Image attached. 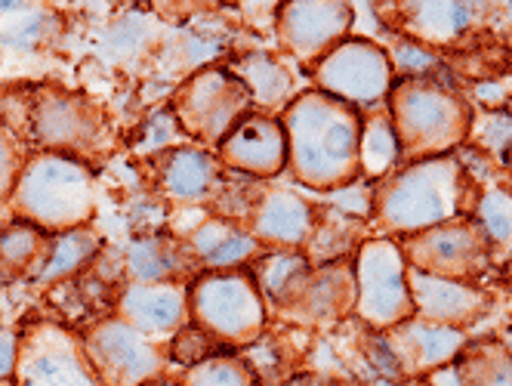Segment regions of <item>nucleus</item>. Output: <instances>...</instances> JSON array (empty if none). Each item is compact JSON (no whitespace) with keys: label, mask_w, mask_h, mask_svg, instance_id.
Returning a JSON list of instances; mask_svg holds the SVG:
<instances>
[{"label":"nucleus","mask_w":512,"mask_h":386,"mask_svg":"<svg viewBox=\"0 0 512 386\" xmlns=\"http://www.w3.org/2000/svg\"><path fill=\"white\" fill-rule=\"evenodd\" d=\"M463 346V334L445 325L432 322H408L405 328H398L392 337L395 359L408 362L414 368H438L448 359H454Z\"/></svg>","instance_id":"nucleus-19"},{"label":"nucleus","mask_w":512,"mask_h":386,"mask_svg":"<svg viewBox=\"0 0 512 386\" xmlns=\"http://www.w3.org/2000/svg\"><path fill=\"white\" fill-rule=\"evenodd\" d=\"M460 192V167L448 158H429L398 173L380 195V210L398 232L432 229L457 214Z\"/></svg>","instance_id":"nucleus-3"},{"label":"nucleus","mask_w":512,"mask_h":386,"mask_svg":"<svg viewBox=\"0 0 512 386\" xmlns=\"http://www.w3.org/2000/svg\"><path fill=\"white\" fill-rule=\"evenodd\" d=\"M192 251L201 263L213 266L216 272H226L256 254V238L226 220H207L192 235Z\"/></svg>","instance_id":"nucleus-20"},{"label":"nucleus","mask_w":512,"mask_h":386,"mask_svg":"<svg viewBox=\"0 0 512 386\" xmlns=\"http://www.w3.org/2000/svg\"><path fill=\"white\" fill-rule=\"evenodd\" d=\"M355 306L371 325H395L411 309V288L401 251L392 241H368L355 266Z\"/></svg>","instance_id":"nucleus-10"},{"label":"nucleus","mask_w":512,"mask_h":386,"mask_svg":"<svg viewBox=\"0 0 512 386\" xmlns=\"http://www.w3.org/2000/svg\"><path fill=\"white\" fill-rule=\"evenodd\" d=\"M13 380L19 386H102L84 353V340L59 325H31L19 337Z\"/></svg>","instance_id":"nucleus-7"},{"label":"nucleus","mask_w":512,"mask_h":386,"mask_svg":"<svg viewBox=\"0 0 512 386\" xmlns=\"http://www.w3.org/2000/svg\"><path fill=\"white\" fill-rule=\"evenodd\" d=\"M485 143L500 155H506L512 149V118L509 115H497L485 124Z\"/></svg>","instance_id":"nucleus-34"},{"label":"nucleus","mask_w":512,"mask_h":386,"mask_svg":"<svg viewBox=\"0 0 512 386\" xmlns=\"http://www.w3.org/2000/svg\"><path fill=\"white\" fill-rule=\"evenodd\" d=\"M223 161L235 170L253 173V177H272L287 161L284 124L269 115L244 118L223 139Z\"/></svg>","instance_id":"nucleus-12"},{"label":"nucleus","mask_w":512,"mask_h":386,"mask_svg":"<svg viewBox=\"0 0 512 386\" xmlns=\"http://www.w3.org/2000/svg\"><path fill=\"white\" fill-rule=\"evenodd\" d=\"M389 59L368 41H343L318 62V87L349 102H374L389 90Z\"/></svg>","instance_id":"nucleus-11"},{"label":"nucleus","mask_w":512,"mask_h":386,"mask_svg":"<svg viewBox=\"0 0 512 386\" xmlns=\"http://www.w3.org/2000/svg\"><path fill=\"white\" fill-rule=\"evenodd\" d=\"M31 133L34 143L53 155H93L105 143V121L99 109L59 87H47L34 96L31 105Z\"/></svg>","instance_id":"nucleus-8"},{"label":"nucleus","mask_w":512,"mask_h":386,"mask_svg":"<svg viewBox=\"0 0 512 386\" xmlns=\"http://www.w3.org/2000/svg\"><path fill=\"white\" fill-rule=\"evenodd\" d=\"M161 186L176 201H204L219 186V167L201 149H173L161 164Z\"/></svg>","instance_id":"nucleus-18"},{"label":"nucleus","mask_w":512,"mask_h":386,"mask_svg":"<svg viewBox=\"0 0 512 386\" xmlns=\"http://www.w3.org/2000/svg\"><path fill=\"white\" fill-rule=\"evenodd\" d=\"M463 386H512V359L497 346L482 349L463 368Z\"/></svg>","instance_id":"nucleus-29"},{"label":"nucleus","mask_w":512,"mask_h":386,"mask_svg":"<svg viewBox=\"0 0 512 386\" xmlns=\"http://www.w3.org/2000/svg\"><path fill=\"white\" fill-rule=\"evenodd\" d=\"M411 257L420 266H429L432 275L442 272H472L475 266H482L485 244L479 232H472L469 226H445V229H429L420 238L408 244Z\"/></svg>","instance_id":"nucleus-15"},{"label":"nucleus","mask_w":512,"mask_h":386,"mask_svg":"<svg viewBox=\"0 0 512 386\" xmlns=\"http://www.w3.org/2000/svg\"><path fill=\"white\" fill-rule=\"evenodd\" d=\"M186 312H189V294L176 282H161V285L136 282L118 300L121 319L152 340L182 331Z\"/></svg>","instance_id":"nucleus-13"},{"label":"nucleus","mask_w":512,"mask_h":386,"mask_svg":"<svg viewBox=\"0 0 512 386\" xmlns=\"http://www.w3.org/2000/svg\"><path fill=\"white\" fill-rule=\"evenodd\" d=\"M16 214L41 232H71L93 217V173L68 155H38L25 161L13 192Z\"/></svg>","instance_id":"nucleus-2"},{"label":"nucleus","mask_w":512,"mask_h":386,"mask_svg":"<svg viewBox=\"0 0 512 386\" xmlns=\"http://www.w3.org/2000/svg\"><path fill=\"white\" fill-rule=\"evenodd\" d=\"M189 309L207 337L247 343L260 334L266 309L260 288L241 272H210L192 285Z\"/></svg>","instance_id":"nucleus-4"},{"label":"nucleus","mask_w":512,"mask_h":386,"mask_svg":"<svg viewBox=\"0 0 512 386\" xmlns=\"http://www.w3.org/2000/svg\"><path fill=\"white\" fill-rule=\"evenodd\" d=\"M99 254V238L96 232L90 229H71V232H62L50 241L47 248V257L41 263V269L34 272L38 275L41 285H56V282H65L75 272H81L87 263H93Z\"/></svg>","instance_id":"nucleus-21"},{"label":"nucleus","mask_w":512,"mask_h":386,"mask_svg":"<svg viewBox=\"0 0 512 386\" xmlns=\"http://www.w3.org/2000/svg\"><path fill=\"white\" fill-rule=\"evenodd\" d=\"M235 78L247 87L250 99L266 105V109L281 105L290 96V87H294V81H290V75H287V68L269 53L241 56L235 62Z\"/></svg>","instance_id":"nucleus-22"},{"label":"nucleus","mask_w":512,"mask_h":386,"mask_svg":"<svg viewBox=\"0 0 512 386\" xmlns=\"http://www.w3.org/2000/svg\"><path fill=\"white\" fill-rule=\"evenodd\" d=\"M247 105L250 93L235 75L223 72V68H204L182 84L173 112L189 136L201 139V143H219L244 121Z\"/></svg>","instance_id":"nucleus-6"},{"label":"nucleus","mask_w":512,"mask_h":386,"mask_svg":"<svg viewBox=\"0 0 512 386\" xmlns=\"http://www.w3.org/2000/svg\"><path fill=\"white\" fill-rule=\"evenodd\" d=\"M0 386H19V383H16V380H10V377H7V380H0Z\"/></svg>","instance_id":"nucleus-37"},{"label":"nucleus","mask_w":512,"mask_h":386,"mask_svg":"<svg viewBox=\"0 0 512 386\" xmlns=\"http://www.w3.org/2000/svg\"><path fill=\"white\" fill-rule=\"evenodd\" d=\"M479 217H482L485 232H488L494 241L512 238V195H506V192H500V189L488 192V195L479 201Z\"/></svg>","instance_id":"nucleus-31"},{"label":"nucleus","mask_w":512,"mask_h":386,"mask_svg":"<svg viewBox=\"0 0 512 386\" xmlns=\"http://www.w3.org/2000/svg\"><path fill=\"white\" fill-rule=\"evenodd\" d=\"M182 386H250V371L232 356H213L192 365Z\"/></svg>","instance_id":"nucleus-30"},{"label":"nucleus","mask_w":512,"mask_h":386,"mask_svg":"<svg viewBox=\"0 0 512 386\" xmlns=\"http://www.w3.org/2000/svg\"><path fill=\"white\" fill-rule=\"evenodd\" d=\"M395 158H398V136L392 124L386 118H371L368 127L361 130V143H358L361 167L371 177H380V173H386L395 164Z\"/></svg>","instance_id":"nucleus-27"},{"label":"nucleus","mask_w":512,"mask_h":386,"mask_svg":"<svg viewBox=\"0 0 512 386\" xmlns=\"http://www.w3.org/2000/svg\"><path fill=\"white\" fill-rule=\"evenodd\" d=\"M47 248H50V241L44 238V232L38 226L16 223L0 232V266H4L10 275H22L34 263H44Z\"/></svg>","instance_id":"nucleus-25"},{"label":"nucleus","mask_w":512,"mask_h":386,"mask_svg":"<svg viewBox=\"0 0 512 386\" xmlns=\"http://www.w3.org/2000/svg\"><path fill=\"white\" fill-rule=\"evenodd\" d=\"M127 266L136 275V282L161 285V282H173V275L182 269V260L173 251L170 241L142 238V241H133L127 248Z\"/></svg>","instance_id":"nucleus-24"},{"label":"nucleus","mask_w":512,"mask_h":386,"mask_svg":"<svg viewBox=\"0 0 512 386\" xmlns=\"http://www.w3.org/2000/svg\"><path fill=\"white\" fill-rule=\"evenodd\" d=\"M253 232L263 241L294 248V244H303L312 235V207L297 192L275 189L256 207Z\"/></svg>","instance_id":"nucleus-17"},{"label":"nucleus","mask_w":512,"mask_h":386,"mask_svg":"<svg viewBox=\"0 0 512 386\" xmlns=\"http://www.w3.org/2000/svg\"><path fill=\"white\" fill-rule=\"evenodd\" d=\"M395 121L398 139L408 152H438L454 146L463 127V105L432 84H405L395 93Z\"/></svg>","instance_id":"nucleus-9"},{"label":"nucleus","mask_w":512,"mask_h":386,"mask_svg":"<svg viewBox=\"0 0 512 386\" xmlns=\"http://www.w3.org/2000/svg\"><path fill=\"white\" fill-rule=\"evenodd\" d=\"M408 288H411V300L432 322H463L472 319L482 306V294L475 288L445 275H432L426 269H414L408 275Z\"/></svg>","instance_id":"nucleus-16"},{"label":"nucleus","mask_w":512,"mask_h":386,"mask_svg":"<svg viewBox=\"0 0 512 386\" xmlns=\"http://www.w3.org/2000/svg\"><path fill=\"white\" fill-rule=\"evenodd\" d=\"M210 353V340L204 331H176V346H173V356L179 362H189V365H198L204 362Z\"/></svg>","instance_id":"nucleus-33"},{"label":"nucleus","mask_w":512,"mask_h":386,"mask_svg":"<svg viewBox=\"0 0 512 386\" xmlns=\"http://www.w3.org/2000/svg\"><path fill=\"white\" fill-rule=\"evenodd\" d=\"M81 340L102 386H145L164 371L161 346L127 325L121 315L96 322Z\"/></svg>","instance_id":"nucleus-5"},{"label":"nucleus","mask_w":512,"mask_h":386,"mask_svg":"<svg viewBox=\"0 0 512 386\" xmlns=\"http://www.w3.org/2000/svg\"><path fill=\"white\" fill-rule=\"evenodd\" d=\"M16 356H19V337L10 331H0V380H7L16 371Z\"/></svg>","instance_id":"nucleus-36"},{"label":"nucleus","mask_w":512,"mask_h":386,"mask_svg":"<svg viewBox=\"0 0 512 386\" xmlns=\"http://www.w3.org/2000/svg\"><path fill=\"white\" fill-rule=\"evenodd\" d=\"M22 167H25V161L19 158L16 146L10 143V136L0 130V207L13 201Z\"/></svg>","instance_id":"nucleus-32"},{"label":"nucleus","mask_w":512,"mask_h":386,"mask_svg":"<svg viewBox=\"0 0 512 386\" xmlns=\"http://www.w3.org/2000/svg\"><path fill=\"white\" fill-rule=\"evenodd\" d=\"M395 56H398L401 68H408V72H426V68H432V62H435L426 50H420L414 44H401L395 50Z\"/></svg>","instance_id":"nucleus-35"},{"label":"nucleus","mask_w":512,"mask_h":386,"mask_svg":"<svg viewBox=\"0 0 512 386\" xmlns=\"http://www.w3.org/2000/svg\"><path fill=\"white\" fill-rule=\"evenodd\" d=\"M53 16L34 4H0V44L31 50L50 38Z\"/></svg>","instance_id":"nucleus-23"},{"label":"nucleus","mask_w":512,"mask_h":386,"mask_svg":"<svg viewBox=\"0 0 512 386\" xmlns=\"http://www.w3.org/2000/svg\"><path fill=\"white\" fill-rule=\"evenodd\" d=\"M290 164L297 180L327 189L346 183L358 167L361 127L352 109L324 93H306L284 118Z\"/></svg>","instance_id":"nucleus-1"},{"label":"nucleus","mask_w":512,"mask_h":386,"mask_svg":"<svg viewBox=\"0 0 512 386\" xmlns=\"http://www.w3.org/2000/svg\"><path fill=\"white\" fill-rule=\"evenodd\" d=\"M411 28L417 38L445 44L466 28L469 22V7L463 4H417L411 7Z\"/></svg>","instance_id":"nucleus-26"},{"label":"nucleus","mask_w":512,"mask_h":386,"mask_svg":"<svg viewBox=\"0 0 512 386\" xmlns=\"http://www.w3.org/2000/svg\"><path fill=\"white\" fill-rule=\"evenodd\" d=\"M352 22L343 4H287L281 10V38L297 56H315L337 44Z\"/></svg>","instance_id":"nucleus-14"},{"label":"nucleus","mask_w":512,"mask_h":386,"mask_svg":"<svg viewBox=\"0 0 512 386\" xmlns=\"http://www.w3.org/2000/svg\"><path fill=\"white\" fill-rule=\"evenodd\" d=\"M306 272V260L297 257V254H272L260 263L256 269V282L266 294H272L275 300L287 297L290 291L297 288V282Z\"/></svg>","instance_id":"nucleus-28"}]
</instances>
